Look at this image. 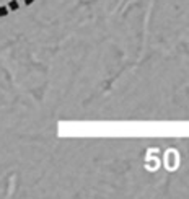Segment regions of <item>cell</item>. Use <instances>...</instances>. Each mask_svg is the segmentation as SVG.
<instances>
[{"mask_svg": "<svg viewBox=\"0 0 189 199\" xmlns=\"http://www.w3.org/2000/svg\"><path fill=\"white\" fill-rule=\"evenodd\" d=\"M8 13H10L8 7H7V5H0V18H5V17H8Z\"/></svg>", "mask_w": 189, "mask_h": 199, "instance_id": "obj_2", "label": "cell"}, {"mask_svg": "<svg viewBox=\"0 0 189 199\" xmlns=\"http://www.w3.org/2000/svg\"><path fill=\"white\" fill-rule=\"evenodd\" d=\"M23 3L30 7V5H33V3H34V0H23Z\"/></svg>", "mask_w": 189, "mask_h": 199, "instance_id": "obj_3", "label": "cell"}, {"mask_svg": "<svg viewBox=\"0 0 189 199\" xmlns=\"http://www.w3.org/2000/svg\"><path fill=\"white\" fill-rule=\"evenodd\" d=\"M7 7H8L10 12H17L20 8V2H18V0H10V2L7 3Z\"/></svg>", "mask_w": 189, "mask_h": 199, "instance_id": "obj_1", "label": "cell"}]
</instances>
